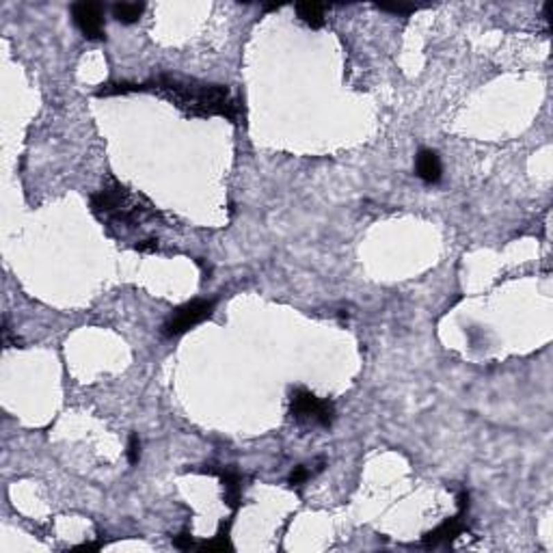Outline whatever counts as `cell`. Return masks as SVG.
Instances as JSON below:
<instances>
[{
	"label": "cell",
	"instance_id": "6da1fadb",
	"mask_svg": "<svg viewBox=\"0 0 553 553\" xmlns=\"http://www.w3.org/2000/svg\"><path fill=\"white\" fill-rule=\"evenodd\" d=\"M138 91L163 97L186 117H225L229 122H236L240 115L238 100L225 85H210L195 78L163 72L138 85Z\"/></svg>",
	"mask_w": 553,
	"mask_h": 553
},
{
	"label": "cell",
	"instance_id": "7a4b0ae2",
	"mask_svg": "<svg viewBox=\"0 0 553 553\" xmlns=\"http://www.w3.org/2000/svg\"><path fill=\"white\" fill-rule=\"evenodd\" d=\"M91 212L104 225L119 229H136L149 221L160 219V212L145 197L132 195L117 180H108L102 190H97L91 197Z\"/></svg>",
	"mask_w": 553,
	"mask_h": 553
},
{
	"label": "cell",
	"instance_id": "3957f363",
	"mask_svg": "<svg viewBox=\"0 0 553 553\" xmlns=\"http://www.w3.org/2000/svg\"><path fill=\"white\" fill-rule=\"evenodd\" d=\"M290 413H292V418L301 424L329 428L335 420V404L331 400H322L318 396H313L311 391L299 387L292 391Z\"/></svg>",
	"mask_w": 553,
	"mask_h": 553
},
{
	"label": "cell",
	"instance_id": "277c9868",
	"mask_svg": "<svg viewBox=\"0 0 553 553\" xmlns=\"http://www.w3.org/2000/svg\"><path fill=\"white\" fill-rule=\"evenodd\" d=\"M214 305L216 301L214 299H195L182 307H177L167 322L163 324V335L165 338H180L186 331L195 329L197 324H201L204 320H208L212 311H214Z\"/></svg>",
	"mask_w": 553,
	"mask_h": 553
},
{
	"label": "cell",
	"instance_id": "5b68a950",
	"mask_svg": "<svg viewBox=\"0 0 553 553\" xmlns=\"http://www.w3.org/2000/svg\"><path fill=\"white\" fill-rule=\"evenodd\" d=\"M72 17L78 31L83 33L85 39L91 42H100L106 37L104 26V7L97 3H76L72 5Z\"/></svg>",
	"mask_w": 553,
	"mask_h": 553
},
{
	"label": "cell",
	"instance_id": "8992f818",
	"mask_svg": "<svg viewBox=\"0 0 553 553\" xmlns=\"http://www.w3.org/2000/svg\"><path fill=\"white\" fill-rule=\"evenodd\" d=\"M463 515H465V510H461V515H459V517H452V519L443 521L437 529L428 531V534L424 536V540H422V545L428 547V549H432V547H439V545H449V543H454V540H456V538L463 534V531L467 529Z\"/></svg>",
	"mask_w": 553,
	"mask_h": 553
},
{
	"label": "cell",
	"instance_id": "52a82bcc",
	"mask_svg": "<svg viewBox=\"0 0 553 553\" xmlns=\"http://www.w3.org/2000/svg\"><path fill=\"white\" fill-rule=\"evenodd\" d=\"M415 173H418L420 180H424L426 184L441 182L443 165H441L439 154L432 149H420L418 158H415Z\"/></svg>",
	"mask_w": 553,
	"mask_h": 553
},
{
	"label": "cell",
	"instance_id": "ba28073f",
	"mask_svg": "<svg viewBox=\"0 0 553 553\" xmlns=\"http://www.w3.org/2000/svg\"><path fill=\"white\" fill-rule=\"evenodd\" d=\"M221 476V482H223V488H225V504L236 508L240 504V497H242V486H240V476L231 469H225L219 473Z\"/></svg>",
	"mask_w": 553,
	"mask_h": 553
},
{
	"label": "cell",
	"instance_id": "9c48e42d",
	"mask_svg": "<svg viewBox=\"0 0 553 553\" xmlns=\"http://www.w3.org/2000/svg\"><path fill=\"white\" fill-rule=\"evenodd\" d=\"M324 11H327V7L318 5V3H299L296 5V15H299L311 28L324 26Z\"/></svg>",
	"mask_w": 553,
	"mask_h": 553
},
{
	"label": "cell",
	"instance_id": "30bf717a",
	"mask_svg": "<svg viewBox=\"0 0 553 553\" xmlns=\"http://www.w3.org/2000/svg\"><path fill=\"white\" fill-rule=\"evenodd\" d=\"M145 13L143 3H117L113 5V17L122 24H134Z\"/></svg>",
	"mask_w": 553,
	"mask_h": 553
},
{
	"label": "cell",
	"instance_id": "8fae6325",
	"mask_svg": "<svg viewBox=\"0 0 553 553\" xmlns=\"http://www.w3.org/2000/svg\"><path fill=\"white\" fill-rule=\"evenodd\" d=\"M229 523L225 525V527H221V531L219 534H216L212 540H208V543H201V545H197L199 549H204V551H231L233 549V545L229 543Z\"/></svg>",
	"mask_w": 553,
	"mask_h": 553
},
{
	"label": "cell",
	"instance_id": "7c38bea8",
	"mask_svg": "<svg viewBox=\"0 0 553 553\" xmlns=\"http://www.w3.org/2000/svg\"><path fill=\"white\" fill-rule=\"evenodd\" d=\"M128 461L130 465H136L141 461V439H138V434H130L128 439Z\"/></svg>",
	"mask_w": 553,
	"mask_h": 553
},
{
	"label": "cell",
	"instance_id": "4fadbf2b",
	"mask_svg": "<svg viewBox=\"0 0 553 553\" xmlns=\"http://www.w3.org/2000/svg\"><path fill=\"white\" fill-rule=\"evenodd\" d=\"M307 478H309V469H307L305 465H299V467H294V471L290 473V484H292V486H299V484H303Z\"/></svg>",
	"mask_w": 553,
	"mask_h": 553
},
{
	"label": "cell",
	"instance_id": "5bb4252c",
	"mask_svg": "<svg viewBox=\"0 0 553 553\" xmlns=\"http://www.w3.org/2000/svg\"><path fill=\"white\" fill-rule=\"evenodd\" d=\"M381 11H389V13H398V15H408V13H415L418 11V7H413V5H379Z\"/></svg>",
	"mask_w": 553,
	"mask_h": 553
},
{
	"label": "cell",
	"instance_id": "9a60e30c",
	"mask_svg": "<svg viewBox=\"0 0 553 553\" xmlns=\"http://www.w3.org/2000/svg\"><path fill=\"white\" fill-rule=\"evenodd\" d=\"M173 545H175L177 549H195V547H197L195 540H192V536H190V531H182V534H177V536L173 538Z\"/></svg>",
	"mask_w": 553,
	"mask_h": 553
},
{
	"label": "cell",
	"instance_id": "2e32d148",
	"mask_svg": "<svg viewBox=\"0 0 553 553\" xmlns=\"http://www.w3.org/2000/svg\"><path fill=\"white\" fill-rule=\"evenodd\" d=\"M158 247H160V245H158V238H145V240H138L134 245V249L138 253H156Z\"/></svg>",
	"mask_w": 553,
	"mask_h": 553
},
{
	"label": "cell",
	"instance_id": "e0dca14e",
	"mask_svg": "<svg viewBox=\"0 0 553 553\" xmlns=\"http://www.w3.org/2000/svg\"><path fill=\"white\" fill-rule=\"evenodd\" d=\"M100 547H102V543H85L81 547H76L74 551H97Z\"/></svg>",
	"mask_w": 553,
	"mask_h": 553
}]
</instances>
